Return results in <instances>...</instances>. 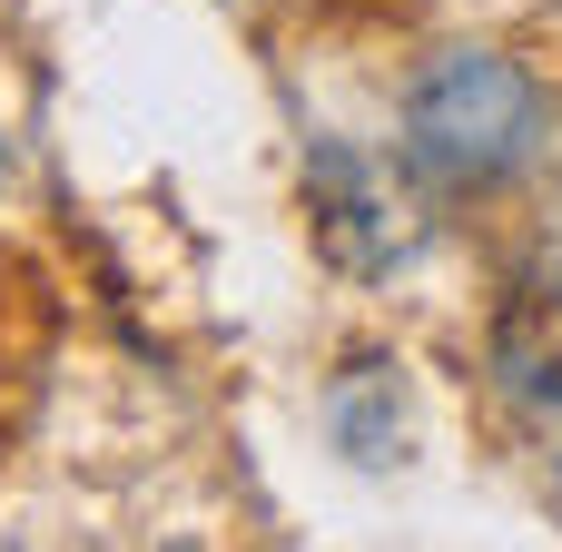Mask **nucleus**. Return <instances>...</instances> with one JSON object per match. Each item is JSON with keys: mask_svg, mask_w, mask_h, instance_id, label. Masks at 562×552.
<instances>
[{"mask_svg": "<svg viewBox=\"0 0 562 552\" xmlns=\"http://www.w3.org/2000/svg\"><path fill=\"white\" fill-rule=\"evenodd\" d=\"M533 138H543V99H533L524 69L494 59V49H445V59L415 79V99H405V158H415L425 178H445V188H494V178H514V168L533 158Z\"/></svg>", "mask_w": 562, "mask_h": 552, "instance_id": "f257e3e1", "label": "nucleus"}, {"mask_svg": "<svg viewBox=\"0 0 562 552\" xmlns=\"http://www.w3.org/2000/svg\"><path fill=\"white\" fill-rule=\"evenodd\" d=\"M306 198H316V247H326L336 267H356V277H375V267H395V257L415 247V227L385 207V188H375V168H366L356 148H316Z\"/></svg>", "mask_w": 562, "mask_h": 552, "instance_id": "f03ea898", "label": "nucleus"}]
</instances>
